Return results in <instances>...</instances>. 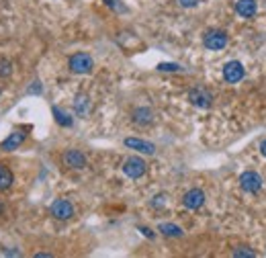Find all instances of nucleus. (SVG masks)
I'll list each match as a JSON object with an SVG mask.
<instances>
[{
    "instance_id": "obj_12",
    "label": "nucleus",
    "mask_w": 266,
    "mask_h": 258,
    "mask_svg": "<svg viewBox=\"0 0 266 258\" xmlns=\"http://www.w3.org/2000/svg\"><path fill=\"white\" fill-rule=\"evenodd\" d=\"M25 142V134H21V132H13L3 144H0V150L3 152H13V150H17L21 144Z\"/></svg>"
},
{
    "instance_id": "obj_20",
    "label": "nucleus",
    "mask_w": 266,
    "mask_h": 258,
    "mask_svg": "<svg viewBox=\"0 0 266 258\" xmlns=\"http://www.w3.org/2000/svg\"><path fill=\"white\" fill-rule=\"evenodd\" d=\"M104 3H107V7H111V9L117 11V13H125V11H127V9L123 7L121 0H104Z\"/></svg>"
},
{
    "instance_id": "obj_18",
    "label": "nucleus",
    "mask_w": 266,
    "mask_h": 258,
    "mask_svg": "<svg viewBox=\"0 0 266 258\" xmlns=\"http://www.w3.org/2000/svg\"><path fill=\"white\" fill-rule=\"evenodd\" d=\"M13 74V62L7 58H0V78H9Z\"/></svg>"
},
{
    "instance_id": "obj_19",
    "label": "nucleus",
    "mask_w": 266,
    "mask_h": 258,
    "mask_svg": "<svg viewBox=\"0 0 266 258\" xmlns=\"http://www.w3.org/2000/svg\"><path fill=\"white\" fill-rule=\"evenodd\" d=\"M233 256H237V258H240V256L254 258V256H256V252H254V250H248L246 246H240V248H235V250H233Z\"/></svg>"
},
{
    "instance_id": "obj_17",
    "label": "nucleus",
    "mask_w": 266,
    "mask_h": 258,
    "mask_svg": "<svg viewBox=\"0 0 266 258\" xmlns=\"http://www.w3.org/2000/svg\"><path fill=\"white\" fill-rule=\"evenodd\" d=\"M51 113H54L56 121H58L62 127H72V117H70L68 113H64V111H62V109H58V107H54V109H51Z\"/></svg>"
},
{
    "instance_id": "obj_25",
    "label": "nucleus",
    "mask_w": 266,
    "mask_h": 258,
    "mask_svg": "<svg viewBox=\"0 0 266 258\" xmlns=\"http://www.w3.org/2000/svg\"><path fill=\"white\" fill-rule=\"evenodd\" d=\"M140 231H142L146 238H154V231H152V229H148V227H140Z\"/></svg>"
},
{
    "instance_id": "obj_16",
    "label": "nucleus",
    "mask_w": 266,
    "mask_h": 258,
    "mask_svg": "<svg viewBox=\"0 0 266 258\" xmlns=\"http://www.w3.org/2000/svg\"><path fill=\"white\" fill-rule=\"evenodd\" d=\"M158 231L164 234V236H170V238H180L182 236V229L178 225H174V223H160Z\"/></svg>"
},
{
    "instance_id": "obj_21",
    "label": "nucleus",
    "mask_w": 266,
    "mask_h": 258,
    "mask_svg": "<svg viewBox=\"0 0 266 258\" xmlns=\"http://www.w3.org/2000/svg\"><path fill=\"white\" fill-rule=\"evenodd\" d=\"M158 70L160 72H180L182 68L178 64H158Z\"/></svg>"
},
{
    "instance_id": "obj_6",
    "label": "nucleus",
    "mask_w": 266,
    "mask_h": 258,
    "mask_svg": "<svg viewBox=\"0 0 266 258\" xmlns=\"http://www.w3.org/2000/svg\"><path fill=\"white\" fill-rule=\"evenodd\" d=\"M240 187L246 193H258L262 189V176L258 172H254V170H246L240 176Z\"/></svg>"
},
{
    "instance_id": "obj_23",
    "label": "nucleus",
    "mask_w": 266,
    "mask_h": 258,
    "mask_svg": "<svg viewBox=\"0 0 266 258\" xmlns=\"http://www.w3.org/2000/svg\"><path fill=\"white\" fill-rule=\"evenodd\" d=\"M178 3H180L184 9H191V7H197V5L201 3V0H178Z\"/></svg>"
},
{
    "instance_id": "obj_24",
    "label": "nucleus",
    "mask_w": 266,
    "mask_h": 258,
    "mask_svg": "<svg viewBox=\"0 0 266 258\" xmlns=\"http://www.w3.org/2000/svg\"><path fill=\"white\" fill-rule=\"evenodd\" d=\"M29 92H35V94L41 92V82H33V86L29 88Z\"/></svg>"
},
{
    "instance_id": "obj_8",
    "label": "nucleus",
    "mask_w": 266,
    "mask_h": 258,
    "mask_svg": "<svg viewBox=\"0 0 266 258\" xmlns=\"http://www.w3.org/2000/svg\"><path fill=\"white\" fill-rule=\"evenodd\" d=\"M62 162L66 168H74V170H80L86 166V156L80 152V150H66L62 154Z\"/></svg>"
},
{
    "instance_id": "obj_11",
    "label": "nucleus",
    "mask_w": 266,
    "mask_h": 258,
    "mask_svg": "<svg viewBox=\"0 0 266 258\" xmlns=\"http://www.w3.org/2000/svg\"><path fill=\"white\" fill-rule=\"evenodd\" d=\"M125 146L131 148V150H138L142 154H154L156 152V146L152 142H146V140H138V138H127L125 140Z\"/></svg>"
},
{
    "instance_id": "obj_2",
    "label": "nucleus",
    "mask_w": 266,
    "mask_h": 258,
    "mask_svg": "<svg viewBox=\"0 0 266 258\" xmlns=\"http://www.w3.org/2000/svg\"><path fill=\"white\" fill-rule=\"evenodd\" d=\"M203 45L211 51H219L227 45V35L225 31H219V29H209L205 35H203Z\"/></svg>"
},
{
    "instance_id": "obj_5",
    "label": "nucleus",
    "mask_w": 266,
    "mask_h": 258,
    "mask_svg": "<svg viewBox=\"0 0 266 258\" xmlns=\"http://www.w3.org/2000/svg\"><path fill=\"white\" fill-rule=\"evenodd\" d=\"M49 213H51L56 219L66 221V219L74 217V205H72L68 199H56V201L51 203V207H49Z\"/></svg>"
},
{
    "instance_id": "obj_3",
    "label": "nucleus",
    "mask_w": 266,
    "mask_h": 258,
    "mask_svg": "<svg viewBox=\"0 0 266 258\" xmlns=\"http://www.w3.org/2000/svg\"><path fill=\"white\" fill-rule=\"evenodd\" d=\"M146 170H148V164L138 156H131V158H127L123 162V172L129 178H142L146 174Z\"/></svg>"
},
{
    "instance_id": "obj_1",
    "label": "nucleus",
    "mask_w": 266,
    "mask_h": 258,
    "mask_svg": "<svg viewBox=\"0 0 266 258\" xmlns=\"http://www.w3.org/2000/svg\"><path fill=\"white\" fill-rule=\"evenodd\" d=\"M68 68H70V72H74V74H90L92 68H94V62H92V58H90L88 54L78 51V54H74V56L68 60Z\"/></svg>"
},
{
    "instance_id": "obj_9",
    "label": "nucleus",
    "mask_w": 266,
    "mask_h": 258,
    "mask_svg": "<svg viewBox=\"0 0 266 258\" xmlns=\"http://www.w3.org/2000/svg\"><path fill=\"white\" fill-rule=\"evenodd\" d=\"M203 203H205V193H203L201 189H191V191L182 197V205H184L187 209H191V211L203 207Z\"/></svg>"
},
{
    "instance_id": "obj_14",
    "label": "nucleus",
    "mask_w": 266,
    "mask_h": 258,
    "mask_svg": "<svg viewBox=\"0 0 266 258\" xmlns=\"http://www.w3.org/2000/svg\"><path fill=\"white\" fill-rule=\"evenodd\" d=\"M15 183V174L7 164H0V191H9Z\"/></svg>"
},
{
    "instance_id": "obj_26",
    "label": "nucleus",
    "mask_w": 266,
    "mask_h": 258,
    "mask_svg": "<svg viewBox=\"0 0 266 258\" xmlns=\"http://www.w3.org/2000/svg\"><path fill=\"white\" fill-rule=\"evenodd\" d=\"M260 154H262V156L266 158V140H264V142L260 144Z\"/></svg>"
},
{
    "instance_id": "obj_28",
    "label": "nucleus",
    "mask_w": 266,
    "mask_h": 258,
    "mask_svg": "<svg viewBox=\"0 0 266 258\" xmlns=\"http://www.w3.org/2000/svg\"><path fill=\"white\" fill-rule=\"evenodd\" d=\"M3 213H5V205H3V203H0V215H3Z\"/></svg>"
},
{
    "instance_id": "obj_13",
    "label": "nucleus",
    "mask_w": 266,
    "mask_h": 258,
    "mask_svg": "<svg viewBox=\"0 0 266 258\" xmlns=\"http://www.w3.org/2000/svg\"><path fill=\"white\" fill-rule=\"evenodd\" d=\"M235 13L244 19H250L256 15V3L254 0H237L235 3Z\"/></svg>"
},
{
    "instance_id": "obj_22",
    "label": "nucleus",
    "mask_w": 266,
    "mask_h": 258,
    "mask_svg": "<svg viewBox=\"0 0 266 258\" xmlns=\"http://www.w3.org/2000/svg\"><path fill=\"white\" fill-rule=\"evenodd\" d=\"M166 203V195H158V197H154V201H152V207H162Z\"/></svg>"
},
{
    "instance_id": "obj_15",
    "label": "nucleus",
    "mask_w": 266,
    "mask_h": 258,
    "mask_svg": "<svg viewBox=\"0 0 266 258\" xmlns=\"http://www.w3.org/2000/svg\"><path fill=\"white\" fill-rule=\"evenodd\" d=\"M74 111L78 117H86L88 111H90V98L86 94H78L76 100H74Z\"/></svg>"
},
{
    "instance_id": "obj_10",
    "label": "nucleus",
    "mask_w": 266,
    "mask_h": 258,
    "mask_svg": "<svg viewBox=\"0 0 266 258\" xmlns=\"http://www.w3.org/2000/svg\"><path fill=\"white\" fill-rule=\"evenodd\" d=\"M133 123L140 125V127H148L154 123V111L148 107H140L133 111Z\"/></svg>"
},
{
    "instance_id": "obj_7",
    "label": "nucleus",
    "mask_w": 266,
    "mask_h": 258,
    "mask_svg": "<svg viewBox=\"0 0 266 258\" xmlns=\"http://www.w3.org/2000/svg\"><path fill=\"white\" fill-rule=\"evenodd\" d=\"M244 76H246V70H244L242 62L231 60V62H227V64L223 66V78H225V82L235 84V82H240Z\"/></svg>"
},
{
    "instance_id": "obj_4",
    "label": "nucleus",
    "mask_w": 266,
    "mask_h": 258,
    "mask_svg": "<svg viewBox=\"0 0 266 258\" xmlns=\"http://www.w3.org/2000/svg\"><path fill=\"white\" fill-rule=\"evenodd\" d=\"M189 100L199 107V109H209L213 105V94L205 88V86H195L191 92H189Z\"/></svg>"
},
{
    "instance_id": "obj_27",
    "label": "nucleus",
    "mask_w": 266,
    "mask_h": 258,
    "mask_svg": "<svg viewBox=\"0 0 266 258\" xmlns=\"http://www.w3.org/2000/svg\"><path fill=\"white\" fill-rule=\"evenodd\" d=\"M49 256H51V254H47V252H37V254H35V258H49Z\"/></svg>"
}]
</instances>
